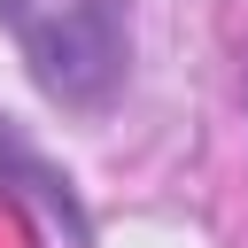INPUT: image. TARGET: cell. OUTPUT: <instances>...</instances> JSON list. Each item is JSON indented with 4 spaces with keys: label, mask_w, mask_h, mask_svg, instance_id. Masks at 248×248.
I'll list each match as a JSON object with an SVG mask.
<instances>
[{
    "label": "cell",
    "mask_w": 248,
    "mask_h": 248,
    "mask_svg": "<svg viewBox=\"0 0 248 248\" xmlns=\"http://www.w3.org/2000/svg\"><path fill=\"white\" fill-rule=\"evenodd\" d=\"M0 31L16 39L31 85L54 108H108L132 70V0H0Z\"/></svg>",
    "instance_id": "cell-1"
}]
</instances>
